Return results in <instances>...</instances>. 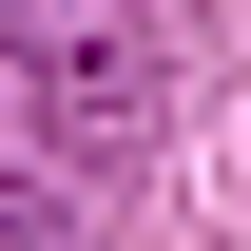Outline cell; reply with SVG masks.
<instances>
[{
  "label": "cell",
  "mask_w": 251,
  "mask_h": 251,
  "mask_svg": "<svg viewBox=\"0 0 251 251\" xmlns=\"http://www.w3.org/2000/svg\"><path fill=\"white\" fill-rule=\"evenodd\" d=\"M0 77H20L77 155H116V135L155 116V39H135L116 0H0Z\"/></svg>",
  "instance_id": "6da1fadb"
},
{
  "label": "cell",
  "mask_w": 251,
  "mask_h": 251,
  "mask_svg": "<svg viewBox=\"0 0 251 251\" xmlns=\"http://www.w3.org/2000/svg\"><path fill=\"white\" fill-rule=\"evenodd\" d=\"M0 251H77V213H58L39 174H0Z\"/></svg>",
  "instance_id": "7a4b0ae2"
}]
</instances>
